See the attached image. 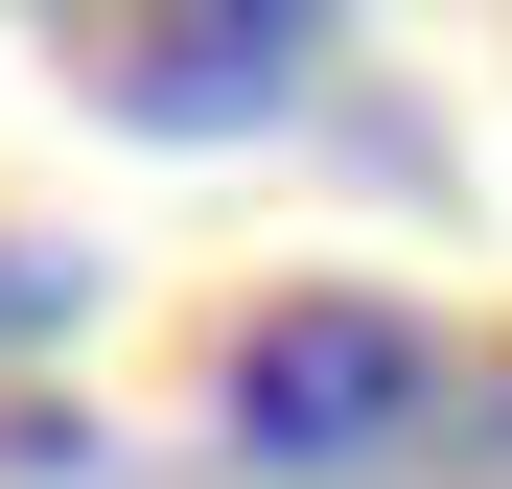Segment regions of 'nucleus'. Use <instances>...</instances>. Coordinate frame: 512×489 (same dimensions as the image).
Masks as SVG:
<instances>
[{
  "mask_svg": "<svg viewBox=\"0 0 512 489\" xmlns=\"http://www.w3.org/2000/svg\"><path fill=\"white\" fill-rule=\"evenodd\" d=\"M466 373H489V350H443L419 303L303 280V303H256V326H233V443H256V466H303V489H396L419 443L466 420Z\"/></svg>",
  "mask_w": 512,
  "mask_h": 489,
  "instance_id": "obj_1",
  "label": "nucleus"
},
{
  "mask_svg": "<svg viewBox=\"0 0 512 489\" xmlns=\"http://www.w3.org/2000/svg\"><path fill=\"white\" fill-rule=\"evenodd\" d=\"M303 47H326V0H163L117 47V117H256Z\"/></svg>",
  "mask_w": 512,
  "mask_h": 489,
  "instance_id": "obj_2",
  "label": "nucleus"
},
{
  "mask_svg": "<svg viewBox=\"0 0 512 489\" xmlns=\"http://www.w3.org/2000/svg\"><path fill=\"white\" fill-rule=\"evenodd\" d=\"M47 303H70V280H47V257H0V326H47Z\"/></svg>",
  "mask_w": 512,
  "mask_h": 489,
  "instance_id": "obj_3",
  "label": "nucleus"
}]
</instances>
